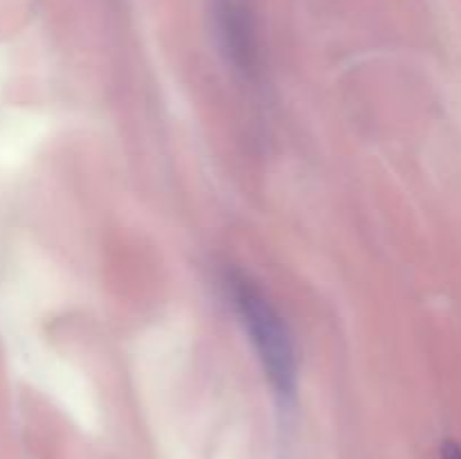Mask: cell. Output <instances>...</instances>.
Segmentation results:
<instances>
[{"label":"cell","mask_w":461,"mask_h":459,"mask_svg":"<svg viewBox=\"0 0 461 459\" xmlns=\"http://www.w3.org/2000/svg\"><path fill=\"white\" fill-rule=\"evenodd\" d=\"M441 459H461V446L455 441H446L441 448Z\"/></svg>","instance_id":"cell-3"},{"label":"cell","mask_w":461,"mask_h":459,"mask_svg":"<svg viewBox=\"0 0 461 459\" xmlns=\"http://www.w3.org/2000/svg\"><path fill=\"white\" fill-rule=\"evenodd\" d=\"M219 39L228 52L230 61L246 75H252L259 66V43L257 22L248 0H212Z\"/></svg>","instance_id":"cell-2"},{"label":"cell","mask_w":461,"mask_h":459,"mask_svg":"<svg viewBox=\"0 0 461 459\" xmlns=\"http://www.w3.org/2000/svg\"><path fill=\"white\" fill-rule=\"evenodd\" d=\"M230 291H232L234 309L259 354L270 385L279 396L286 399L295 392L297 367L291 333H288L282 315L248 277L234 274L230 279Z\"/></svg>","instance_id":"cell-1"}]
</instances>
